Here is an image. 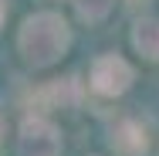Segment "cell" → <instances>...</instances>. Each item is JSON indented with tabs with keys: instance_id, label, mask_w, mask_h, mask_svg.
<instances>
[{
	"instance_id": "8992f818",
	"label": "cell",
	"mask_w": 159,
	"mask_h": 156,
	"mask_svg": "<svg viewBox=\"0 0 159 156\" xmlns=\"http://www.w3.org/2000/svg\"><path fill=\"white\" fill-rule=\"evenodd\" d=\"M37 102L48 105V109L71 105V102H75V82H71V78H54V82H48V85L37 92Z\"/></svg>"
},
{
	"instance_id": "ba28073f",
	"label": "cell",
	"mask_w": 159,
	"mask_h": 156,
	"mask_svg": "<svg viewBox=\"0 0 159 156\" xmlns=\"http://www.w3.org/2000/svg\"><path fill=\"white\" fill-rule=\"evenodd\" d=\"M3 136H7V119H3V112H0V143H3Z\"/></svg>"
},
{
	"instance_id": "5b68a950",
	"label": "cell",
	"mask_w": 159,
	"mask_h": 156,
	"mask_svg": "<svg viewBox=\"0 0 159 156\" xmlns=\"http://www.w3.org/2000/svg\"><path fill=\"white\" fill-rule=\"evenodd\" d=\"M132 44H135V51H139L146 61H159V21H156V17L135 24Z\"/></svg>"
},
{
	"instance_id": "9c48e42d",
	"label": "cell",
	"mask_w": 159,
	"mask_h": 156,
	"mask_svg": "<svg viewBox=\"0 0 159 156\" xmlns=\"http://www.w3.org/2000/svg\"><path fill=\"white\" fill-rule=\"evenodd\" d=\"M3 17H7V3L0 0V24H3Z\"/></svg>"
},
{
	"instance_id": "277c9868",
	"label": "cell",
	"mask_w": 159,
	"mask_h": 156,
	"mask_svg": "<svg viewBox=\"0 0 159 156\" xmlns=\"http://www.w3.org/2000/svg\"><path fill=\"white\" fill-rule=\"evenodd\" d=\"M112 149L115 156H146L149 149V136L139 122H119V129L112 132Z\"/></svg>"
},
{
	"instance_id": "7a4b0ae2",
	"label": "cell",
	"mask_w": 159,
	"mask_h": 156,
	"mask_svg": "<svg viewBox=\"0 0 159 156\" xmlns=\"http://www.w3.org/2000/svg\"><path fill=\"white\" fill-rule=\"evenodd\" d=\"M58 153H61L58 129L41 116H27L17 136V156H58Z\"/></svg>"
},
{
	"instance_id": "52a82bcc",
	"label": "cell",
	"mask_w": 159,
	"mask_h": 156,
	"mask_svg": "<svg viewBox=\"0 0 159 156\" xmlns=\"http://www.w3.org/2000/svg\"><path fill=\"white\" fill-rule=\"evenodd\" d=\"M75 10H78L81 21L95 24V21H102V17L112 10V0H75Z\"/></svg>"
},
{
	"instance_id": "6da1fadb",
	"label": "cell",
	"mask_w": 159,
	"mask_h": 156,
	"mask_svg": "<svg viewBox=\"0 0 159 156\" xmlns=\"http://www.w3.org/2000/svg\"><path fill=\"white\" fill-rule=\"evenodd\" d=\"M71 44V27L61 14L54 10H41L24 17L20 31H17V51L24 54V61L34 68H48L61 58Z\"/></svg>"
},
{
	"instance_id": "3957f363",
	"label": "cell",
	"mask_w": 159,
	"mask_h": 156,
	"mask_svg": "<svg viewBox=\"0 0 159 156\" xmlns=\"http://www.w3.org/2000/svg\"><path fill=\"white\" fill-rule=\"evenodd\" d=\"M132 78H135L132 64L119 54H102L92 64V88L98 95H122L132 85Z\"/></svg>"
}]
</instances>
